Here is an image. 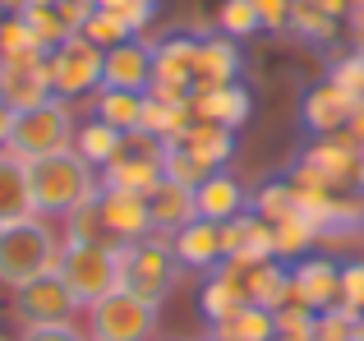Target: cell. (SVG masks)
Segmentation results:
<instances>
[{"mask_svg": "<svg viewBox=\"0 0 364 341\" xmlns=\"http://www.w3.org/2000/svg\"><path fill=\"white\" fill-rule=\"evenodd\" d=\"M102 88H120V92H148L152 88V46L143 37H129V42L107 51Z\"/></svg>", "mask_w": 364, "mask_h": 341, "instance_id": "9a60e30c", "label": "cell"}, {"mask_svg": "<svg viewBox=\"0 0 364 341\" xmlns=\"http://www.w3.org/2000/svg\"><path fill=\"white\" fill-rule=\"evenodd\" d=\"M245 222H249V212L222 222V254H226V259H240V254H245Z\"/></svg>", "mask_w": 364, "mask_h": 341, "instance_id": "bcb514c9", "label": "cell"}, {"mask_svg": "<svg viewBox=\"0 0 364 341\" xmlns=\"http://www.w3.org/2000/svg\"><path fill=\"white\" fill-rule=\"evenodd\" d=\"M120 18L129 23L134 37H143V33L152 28V18H157V0H129V5L120 9Z\"/></svg>", "mask_w": 364, "mask_h": 341, "instance_id": "ee69618b", "label": "cell"}, {"mask_svg": "<svg viewBox=\"0 0 364 341\" xmlns=\"http://www.w3.org/2000/svg\"><path fill=\"white\" fill-rule=\"evenodd\" d=\"M51 92V51H33V55H18V60L0 65V102L9 111H28V107H42Z\"/></svg>", "mask_w": 364, "mask_h": 341, "instance_id": "8fae6325", "label": "cell"}, {"mask_svg": "<svg viewBox=\"0 0 364 341\" xmlns=\"http://www.w3.org/2000/svg\"><path fill=\"white\" fill-rule=\"evenodd\" d=\"M314 5H318L323 14H332L337 23H346V18H350V9H355V0H314Z\"/></svg>", "mask_w": 364, "mask_h": 341, "instance_id": "7dc6e473", "label": "cell"}, {"mask_svg": "<svg viewBox=\"0 0 364 341\" xmlns=\"http://www.w3.org/2000/svg\"><path fill=\"white\" fill-rule=\"evenodd\" d=\"M171 249H176L180 268L185 272H213L226 263L222 254V226L208 222V217H194L189 226H180L176 235H171Z\"/></svg>", "mask_w": 364, "mask_h": 341, "instance_id": "2e32d148", "label": "cell"}, {"mask_svg": "<svg viewBox=\"0 0 364 341\" xmlns=\"http://www.w3.org/2000/svg\"><path fill=\"white\" fill-rule=\"evenodd\" d=\"M360 341H364V337H360Z\"/></svg>", "mask_w": 364, "mask_h": 341, "instance_id": "91938a15", "label": "cell"}, {"mask_svg": "<svg viewBox=\"0 0 364 341\" xmlns=\"http://www.w3.org/2000/svg\"><path fill=\"white\" fill-rule=\"evenodd\" d=\"M33 51H46V46L33 37L28 18L23 14H5V18H0V65L18 60V55H33Z\"/></svg>", "mask_w": 364, "mask_h": 341, "instance_id": "d590c367", "label": "cell"}, {"mask_svg": "<svg viewBox=\"0 0 364 341\" xmlns=\"http://www.w3.org/2000/svg\"><path fill=\"white\" fill-rule=\"evenodd\" d=\"M286 28H291V33L300 37V42L328 46L332 37H337V28H341V23H337L332 14H323V9L314 5V0H295V5H291V23H286Z\"/></svg>", "mask_w": 364, "mask_h": 341, "instance_id": "4dcf8cb0", "label": "cell"}, {"mask_svg": "<svg viewBox=\"0 0 364 341\" xmlns=\"http://www.w3.org/2000/svg\"><path fill=\"white\" fill-rule=\"evenodd\" d=\"M355 107H360V102L350 97V92H341L337 83L323 79L318 88L304 92V102H300V125L309 129L314 139L346 134V125H350V116H355Z\"/></svg>", "mask_w": 364, "mask_h": 341, "instance_id": "4fadbf2b", "label": "cell"}, {"mask_svg": "<svg viewBox=\"0 0 364 341\" xmlns=\"http://www.w3.org/2000/svg\"><path fill=\"white\" fill-rule=\"evenodd\" d=\"M92 5H97V9H116V14H120V9L129 5V0H92Z\"/></svg>", "mask_w": 364, "mask_h": 341, "instance_id": "816d5d0a", "label": "cell"}, {"mask_svg": "<svg viewBox=\"0 0 364 341\" xmlns=\"http://www.w3.org/2000/svg\"><path fill=\"white\" fill-rule=\"evenodd\" d=\"M74 134H79V120H74V107L60 97H46L42 107L14 111V129H9V153H18L23 162H37V157L51 153H70Z\"/></svg>", "mask_w": 364, "mask_h": 341, "instance_id": "277c9868", "label": "cell"}, {"mask_svg": "<svg viewBox=\"0 0 364 341\" xmlns=\"http://www.w3.org/2000/svg\"><path fill=\"white\" fill-rule=\"evenodd\" d=\"M291 5L295 0H254L258 18H263V33H282V28L291 23Z\"/></svg>", "mask_w": 364, "mask_h": 341, "instance_id": "7bdbcfd3", "label": "cell"}, {"mask_svg": "<svg viewBox=\"0 0 364 341\" xmlns=\"http://www.w3.org/2000/svg\"><path fill=\"white\" fill-rule=\"evenodd\" d=\"M350 42H355V51L364 55V9L360 5L350 9Z\"/></svg>", "mask_w": 364, "mask_h": 341, "instance_id": "c3c4849f", "label": "cell"}, {"mask_svg": "<svg viewBox=\"0 0 364 341\" xmlns=\"http://www.w3.org/2000/svg\"><path fill=\"white\" fill-rule=\"evenodd\" d=\"M161 139L152 134H129L124 153L102 170V189H124V194H152L161 185Z\"/></svg>", "mask_w": 364, "mask_h": 341, "instance_id": "9c48e42d", "label": "cell"}, {"mask_svg": "<svg viewBox=\"0 0 364 341\" xmlns=\"http://www.w3.org/2000/svg\"><path fill=\"white\" fill-rule=\"evenodd\" d=\"M355 189H364V148H360V170H355Z\"/></svg>", "mask_w": 364, "mask_h": 341, "instance_id": "f5cc1de1", "label": "cell"}, {"mask_svg": "<svg viewBox=\"0 0 364 341\" xmlns=\"http://www.w3.org/2000/svg\"><path fill=\"white\" fill-rule=\"evenodd\" d=\"M33 212V189H28V162L9 148H0V222H23Z\"/></svg>", "mask_w": 364, "mask_h": 341, "instance_id": "7402d4cb", "label": "cell"}, {"mask_svg": "<svg viewBox=\"0 0 364 341\" xmlns=\"http://www.w3.org/2000/svg\"><path fill=\"white\" fill-rule=\"evenodd\" d=\"M355 170H360V144L350 134H328V139H314V144L304 148L286 180H291L295 189L350 194V189H355Z\"/></svg>", "mask_w": 364, "mask_h": 341, "instance_id": "5b68a950", "label": "cell"}, {"mask_svg": "<svg viewBox=\"0 0 364 341\" xmlns=\"http://www.w3.org/2000/svg\"><path fill=\"white\" fill-rule=\"evenodd\" d=\"M18 341H88V332H79V323H46V328H23Z\"/></svg>", "mask_w": 364, "mask_h": 341, "instance_id": "b9f144b4", "label": "cell"}, {"mask_svg": "<svg viewBox=\"0 0 364 341\" xmlns=\"http://www.w3.org/2000/svg\"><path fill=\"white\" fill-rule=\"evenodd\" d=\"M9 129H14V111H9L5 102H0V148L9 144Z\"/></svg>", "mask_w": 364, "mask_h": 341, "instance_id": "f907efd6", "label": "cell"}, {"mask_svg": "<svg viewBox=\"0 0 364 341\" xmlns=\"http://www.w3.org/2000/svg\"><path fill=\"white\" fill-rule=\"evenodd\" d=\"M97 212L107 222V235L116 244H134L143 235H152V217H148V194H124V189H102L97 194Z\"/></svg>", "mask_w": 364, "mask_h": 341, "instance_id": "5bb4252c", "label": "cell"}, {"mask_svg": "<svg viewBox=\"0 0 364 341\" xmlns=\"http://www.w3.org/2000/svg\"><path fill=\"white\" fill-rule=\"evenodd\" d=\"M245 305H249V300H245V286H240V277H235V272L226 268V263L208 272L203 291H198V309H203L208 323H222V318L240 314Z\"/></svg>", "mask_w": 364, "mask_h": 341, "instance_id": "cb8c5ba5", "label": "cell"}, {"mask_svg": "<svg viewBox=\"0 0 364 341\" xmlns=\"http://www.w3.org/2000/svg\"><path fill=\"white\" fill-rule=\"evenodd\" d=\"M148 217H152V231L157 235H176L180 226H189L198 217L194 189L176 185V180H161V185L148 194Z\"/></svg>", "mask_w": 364, "mask_h": 341, "instance_id": "44dd1931", "label": "cell"}, {"mask_svg": "<svg viewBox=\"0 0 364 341\" xmlns=\"http://www.w3.org/2000/svg\"><path fill=\"white\" fill-rule=\"evenodd\" d=\"M272 341H286V337H272Z\"/></svg>", "mask_w": 364, "mask_h": 341, "instance_id": "6f0895ef", "label": "cell"}, {"mask_svg": "<svg viewBox=\"0 0 364 341\" xmlns=\"http://www.w3.org/2000/svg\"><path fill=\"white\" fill-rule=\"evenodd\" d=\"M194 70H198V37L189 33H171L152 46V79L157 83H180L194 88Z\"/></svg>", "mask_w": 364, "mask_h": 341, "instance_id": "ffe728a7", "label": "cell"}, {"mask_svg": "<svg viewBox=\"0 0 364 341\" xmlns=\"http://www.w3.org/2000/svg\"><path fill=\"white\" fill-rule=\"evenodd\" d=\"M0 18H5V9H0Z\"/></svg>", "mask_w": 364, "mask_h": 341, "instance_id": "680465c9", "label": "cell"}, {"mask_svg": "<svg viewBox=\"0 0 364 341\" xmlns=\"http://www.w3.org/2000/svg\"><path fill=\"white\" fill-rule=\"evenodd\" d=\"M18 14L28 18V28H33V37L46 46V51H55V46L65 42V37H74L70 28H65V18H60V9H55V0H28Z\"/></svg>", "mask_w": 364, "mask_h": 341, "instance_id": "d6a6232c", "label": "cell"}, {"mask_svg": "<svg viewBox=\"0 0 364 341\" xmlns=\"http://www.w3.org/2000/svg\"><path fill=\"white\" fill-rule=\"evenodd\" d=\"M341 309L364 318V259H346L341 263Z\"/></svg>", "mask_w": 364, "mask_h": 341, "instance_id": "60d3db41", "label": "cell"}, {"mask_svg": "<svg viewBox=\"0 0 364 341\" xmlns=\"http://www.w3.org/2000/svg\"><path fill=\"white\" fill-rule=\"evenodd\" d=\"M83 314V305L74 300V291L60 281V272L28 281L23 291H14V318L23 328H46V323H74Z\"/></svg>", "mask_w": 364, "mask_h": 341, "instance_id": "30bf717a", "label": "cell"}, {"mask_svg": "<svg viewBox=\"0 0 364 341\" xmlns=\"http://www.w3.org/2000/svg\"><path fill=\"white\" fill-rule=\"evenodd\" d=\"M161 175H166V180H176V185L198 189L208 175H213V170H208V166L198 162V157H194V153H189V148L176 139V144H166V148H161Z\"/></svg>", "mask_w": 364, "mask_h": 341, "instance_id": "836d02e7", "label": "cell"}, {"mask_svg": "<svg viewBox=\"0 0 364 341\" xmlns=\"http://www.w3.org/2000/svg\"><path fill=\"white\" fill-rule=\"evenodd\" d=\"M249 212L263 217V222H286V217H295V185L291 180H267V185H258L254 194H249Z\"/></svg>", "mask_w": 364, "mask_h": 341, "instance_id": "f546056e", "label": "cell"}, {"mask_svg": "<svg viewBox=\"0 0 364 341\" xmlns=\"http://www.w3.org/2000/svg\"><path fill=\"white\" fill-rule=\"evenodd\" d=\"M346 134H350V139H355V144L364 148V102H360V107H355V116H350V125H346Z\"/></svg>", "mask_w": 364, "mask_h": 341, "instance_id": "681fc988", "label": "cell"}, {"mask_svg": "<svg viewBox=\"0 0 364 341\" xmlns=\"http://www.w3.org/2000/svg\"><path fill=\"white\" fill-rule=\"evenodd\" d=\"M83 37H88L92 46H102V51H111V46H120V42H129V23L116 14V9H97V14L88 18V28H83Z\"/></svg>", "mask_w": 364, "mask_h": 341, "instance_id": "74e56055", "label": "cell"}, {"mask_svg": "<svg viewBox=\"0 0 364 341\" xmlns=\"http://www.w3.org/2000/svg\"><path fill=\"white\" fill-rule=\"evenodd\" d=\"M60 281L74 291L83 309L120 291V244H65L60 254Z\"/></svg>", "mask_w": 364, "mask_h": 341, "instance_id": "52a82bcc", "label": "cell"}, {"mask_svg": "<svg viewBox=\"0 0 364 341\" xmlns=\"http://www.w3.org/2000/svg\"><path fill=\"white\" fill-rule=\"evenodd\" d=\"M60 240L65 244H116L107 235V222H102L97 203H83L70 217H60Z\"/></svg>", "mask_w": 364, "mask_h": 341, "instance_id": "1f68e13d", "label": "cell"}, {"mask_svg": "<svg viewBox=\"0 0 364 341\" xmlns=\"http://www.w3.org/2000/svg\"><path fill=\"white\" fill-rule=\"evenodd\" d=\"M0 235H5V222H0Z\"/></svg>", "mask_w": 364, "mask_h": 341, "instance_id": "11a10c76", "label": "cell"}, {"mask_svg": "<svg viewBox=\"0 0 364 341\" xmlns=\"http://www.w3.org/2000/svg\"><path fill=\"white\" fill-rule=\"evenodd\" d=\"M309 341H360V314H350V309H341V305L323 309Z\"/></svg>", "mask_w": 364, "mask_h": 341, "instance_id": "8d00e7d4", "label": "cell"}, {"mask_svg": "<svg viewBox=\"0 0 364 341\" xmlns=\"http://www.w3.org/2000/svg\"><path fill=\"white\" fill-rule=\"evenodd\" d=\"M83 314H88V341H157L161 323V305L134 296V291H111Z\"/></svg>", "mask_w": 364, "mask_h": 341, "instance_id": "8992f818", "label": "cell"}, {"mask_svg": "<svg viewBox=\"0 0 364 341\" xmlns=\"http://www.w3.org/2000/svg\"><path fill=\"white\" fill-rule=\"evenodd\" d=\"M360 337H364V318H360Z\"/></svg>", "mask_w": 364, "mask_h": 341, "instance_id": "db71d44e", "label": "cell"}, {"mask_svg": "<svg viewBox=\"0 0 364 341\" xmlns=\"http://www.w3.org/2000/svg\"><path fill=\"white\" fill-rule=\"evenodd\" d=\"M272 231H277V259L282 263H300L304 254H318V235L323 231L309 222V217L295 212V217H286V222H277Z\"/></svg>", "mask_w": 364, "mask_h": 341, "instance_id": "f1b7e54d", "label": "cell"}, {"mask_svg": "<svg viewBox=\"0 0 364 341\" xmlns=\"http://www.w3.org/2000/svg\"><path fill=\"white\" fill-rule=\"evenodd\" d=\"M124 144H129V134H120V129L102 125L97 116H88V120L79 125V134H74V153H79L83 162L97 170V175H102V170H107V166L124 153Z\"/></svg>", "mask_w": 364, "mask_h": 341, "instance_id": "d4e9b609", "label": "cell"}, {"mask_svg": "<svg viewBox=\"0 0 364 341\" xmlns=\"http://www.w3.org/2000/svg\"><path fill=\"white\" fill-rule=\"evenodd\" d=\"M180 277H185V268L171 249V235L152 231L134 244H120V291H134V296L161 305L180 286Z\"/></svg>", "mask_w": 364, "mask_h": 341, "instance_id": "3957f363", "label": "cell"}, {"mask_svg": "<svg viewBox=\"0 0 364 341\" xmlns=\"http://www.w3.org/2000/svg\"><path fill=\"white\" fill-rule=\"evenodd\" d=\"M203 341H208V337H203Z\"/></svg>", "mask_w": 364, "mask_h": 341, "instance_id": "94428289", "label": "cell"}, {"mask_svg": "<svg viewBox=\"0 0 364 341\" xmlns=\"http://www.w3.org/2000/svg\"><path fill=\"white\" fill-rule=\"evenodd\" d=\"M355 5H360V9H364V0H355Z\"/></svg>", "mask_w": 364, "mask_h": 341, "instance_id": "9f6ffc18", "label": "cell"}, {"mask_svg": "<svg viewBox=\"0 0 364 341\" xmlns=\"http://www.w3.org/2000/svg\"><path fill=\"white\" fill-rule=\"evenodd\" d=\"M180 144H185L208 170H226L231 157H235V129L213 125V120H194V125L180 134Z\"/></svg>", "mask_w": 364, "mask_h": 341, "instance_id": "603a6c76", "label": "cell"}, {"mask_svg": "<svg viewBox=\"0 0 364 341\" xmlns=\"http://www.w3.org/2000/svg\"><path fill=\"white\" fill-rule=\"evenodd\" d=\"M194 203H198V217H208V222L222 226V222H231V217L249 212V189L231 175V170H213V175L194 189Z\"/></svg>", "mask_w": 364, "mask_h": 341, "instance_id": "d6986e66", "label": "cell"}, {"mask_svg": "<svg viewBox=\"0 0 364 341\" xmlns=\"http://www.w3.org/2000/svg\"><path fill=\"white\" fill-rule=\"evenodd\" d=\"M60 226L46 222V217H23V222H9L0 235V286L5 291H23L28 281L51 277L60 268Z\"/></svg>", "mask_w": 364, "mask_h": 341, "instance_id": "7a4b0ae2", "label": "cell"}, {"mask_svg": "<svg viewBox=\"0 0 364 341\" xmlns=\"http://www.w3.org/2000/svg\"><path fill=\"white\" fill-rule=\"evenodd\" d=\"M314 323H318V314L304 309V305H282L277 309V337H286V341H309Z\"/></svg>", "mask_w": 364, "mask_h": 341, "instance_id": "ab89813d", "label": "cell"}, {"mask_svg": "<svg viewBox=\"0 0 364 341\" xmlns=\"http://www.w3.org/2000/svg\"><path fill=\"white\" fill-rule=\"evenodd\" d=\"M92 116L120 134H139L143 125V92H120V88H97L92 92Z\"/></svg>", "mask_w": 364, "mask_h": 341, "instance_id": "4316f807", "label": "cell"}, {"mask_svg": "<svg viewBox=\"0 0 364 341\" xmlns=\"http://www.w3.org/2000/svg\"><path fill=\"white\" fill-rule=\"evenodd\" d=\"M189 107H194V120H213V125H226V129H245L249 111H254V97H249L245 83H226V88H194Z\"/></svg>", "mask_w": 364, "mask_h": 341, "instance_id": "ac0fdd59", "label": "cell"}, {"mask_svg": "<svg viewBox=\"0 0 364 341\" xmlns=\"http://www.w3.org/2000/svg\"><path fill=\"white\" fill-rule=\"evenodd\" d=\"M341 300V263L328 254H304L291 263V305H304L314 314L332 309Z\"/></svg>", "mask_w": 364, "mask_h": 341, "instance_id": "7c38bea8", "label": "cell"}, {"mask_svg": "<svg viewBox=\"0 0 364 341\" xmlns=\"http://www.w3.org/2000/svg\"><path fill=\"white\" fill-rule=\"evenodd\" d=\"M55 9H60V18H65V28H70V33H83V28H88V18L97 14V5H92V0H55Z\"/></svg>", "mask_w": 364, "mask_h": 341, "instance_id": "f6af8a7d", "label": "cell"}, {"mask_svg": "<svg viewBox=\"0 0 364 341\" xmlns=\"http://www.w3.org/2000/svg\"><path fill=\"white\" fill-rule=\"evenodd\" d=\"M328 83H337L341 92H350L355 102H364V55L355 51V46H350L346 55H337V60H332Z\"/></svg>", "mask_w": 364, "mask_h": 341, "instance_id": "f35d334b", "label": "cell"}, {"mask_svg": "<svg viewBox=\"0 0 364 341\" xmlns=\"http://www.w3.org/2000/svg\"><path fill=\"white\" fill-rule=\"evenodd\" d=\"M194 125V107H176V102H157V97H148L143 92V125H139V134H152V139H161V144H176L185 129Z\"/></svg>", "mask_w": 364, "mask_h": 341, "instance_id": "83f0119b", "label": "cell"}, {"mask_svg": "<svg viewBox=\"0 0 364 341\" xmlns=\"http://www.w3.org/2000/svg\"><path fill=\"white\" fill-rule=\"evenodd\" d=\"M277 337V314L263 305H245L240 314L208 323V341H272Z\"/></svg>", "mask_w": 364, "mask_h": 341, "instance_id": "484cf974", "label": "cell"}, {"mask_svg": "<svg viewBox=\"0 0 364 341\" xmlns=\"http://www.w3.org/2000/svg\"><path fill=\"white\" fill-rule=\"evenodd\" d=\"M28 189H33V212L46 217V222H60L74 207L97 203L102 175L70 148V153H51V157L28 162Z\"/></svg>", "mask_w": 364, "mask_h": 341, "instance_id": "6da1fadb", "label": "cell"}, {"mask_svg": "<svg viewBox=\"0 0 364 341\" xmlns=\"http://www.w3.org/2000/svg\"><path fill=\"white\" fill-rule=\"evenodd\" d=\"M102 65H107V51H102V46H92L83 33L65 37L51 51V92L60 102L97 92L102 88Z\"/></svg>", "mask_w": 364, "mask_h": 341, "instance_id": "ba28073f", "label": "cell"}, {"mask_svg": "<svg viewBox=\"0 0 364 341\" xmlns=\"http://www.w3.org/2000/svg\"><path fill=\"white\" fill-rule=\"evenodd\" d=\"M245 74V55L240 42L226 33H213L198 42V70H194V88H226V83H240Z\"/></svg>", "mask_w": 364, "mask_h": 341, "instance_id": "e0dca14e", "label": "cell"}, {"mask_svg": "<svg viewBox=\"0 0 364 341\" xmlns=\"http://www.w3.org/2000/svg\"><path fill=\"white\" fill-rule=\"evenodd\" d=\"M217 33H226V37H235V42H245V37H254V33H263V18H258V9H254V0H222L217 5Z\"/></svg>", "mask_w": 364, "mask_h": 341, "instance_id": "e575fe53", "label": "cell"}]
</instances>
